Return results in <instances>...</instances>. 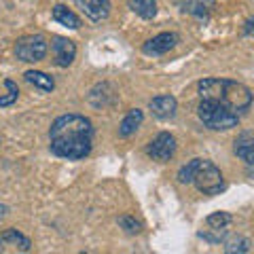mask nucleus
Segmentation results:
<instances>
[{
  "label": "nucleus",
  "mask_w": 254,
  "mask_h": 254,
  "mask_svg": "<svg viewBox=\"0 0 254 254\" xmlns=\"http://www.w3.org/2000/svg\"><path fill=\"white\" fill-rule=\"evenodd\" d=\"M49 142L53 155L78 161L93 148V125L83 115H62L51 123Z\"/></svg>",
  "instance_id": "nucleus-1"
},
{
  "label": "nucleus",
  "mask_w": 254,
  "mask_h": 254,
  "mask_svg": "<svg viewBox=\"0 0 254 254\" xmlns=\"http://www.w3.org/2000/svg\"><path fill=\"white\" fill-rule=\"evenodd\" d=\"M197 91H199V100L220 102L240 117L252 106V91L246 85L229 78H203L197 85Z\"/></svg>",
  "instance_id": "nucleus-2"
},
{
  "label": "nucleus",
  "mask_w": 254,
  "mask_h": 254,
  "mask_svg": "<svg viewBox=\"0 0 254 254\" xmlns=\"http://www.w3.org/2000/svg\"><path fill=\"white\" fill-rule=\"evenodd\" d=\"M178 182L182 185H195L203 195H218L225 189V178L220 170L208 159H193L178 170Z\"/></svg>",
  "instance_id": "nucleus-3"
},
{
  "label": "nucleus",
  "mask_w": 254,
  "mask_h": 254,
  "mask_svg": "<svg viewBox=\"0 0 254 254\" xmlns=\"http://www.w3.org/2000/svg\"><path fill=\"white\" fill-rule=\"evenodd\" d=\"M197 115H199L201 123L214 131H227L231 127H237V123H240V115L214 100H199Z\"/></svg>",
  "instance_id": "nucleus-4"
},
{
  "label": "nucleus",
  "mask_w": 254,
  "mask_h": 254,
  "mask_svg": "<svg viewBox=\"0 0 254 254\" xmlns=\"http://www.w3.org/2000/svg\"><path fill=\"white\" fill-rule=\"evenodd\" d=\"M15 55H17V60L26 62V64L41 62L47 55V41L41 34L23 36V38H19V41L15 43Z\"/></svg>",
  "instance_id": "nucleus-5"
},
{
  "label": "nucleus",
  "mask_w": 254,
  "mask_h": 254,
  "mask_svg": "<svg viewBox=\"0 0 254 254\" xmlns=\"http://www.w3.org/2000/svg\"><path fill=\"white\" fill-rule=\"evenodd\" d=\"M174 153H176V138L168 131H161L159 136H155L146 146V155L153 161H170Z\"/></svg>",
  "instance_id": "nucleus-6"
},
{
  "label": "nucleus",
  "mask_w": 254,
  "mask_h": 254,
  "mask_svg": "<svg viewBox=\"0 0 254 254\" xmlns=\"http://www.w3.org/2000/svg\"><path fill=\"white\" fill-rule=\"evenodd\" d=\"M176 43H178L176 32H161V34L153 36L150 41H146L144 45H142V51H144L146 55L157 58V55H165L168 51H172L174 47H176Z\"/></svg>",
  "instance_id": "nucleus-7"
},
{
  "label": "nucleus",
  "mask_w": 254,
  "mask_h": 254,
  "mask_svg": "<svg viewBox=\"0 0 254 254\" xmlns=\"http://www.w3.org/2000/svg\"><path fill=\"white\" fill-rule=\"evenodd\" d=\"M76 9L91 21H104L110 15V2L108 0H74Z\"/></svg>",
  "instance_id": "nucleus-8"
},
{
  "label": "nucleus",
  "mask_w": 254,
  "mask_h": 254,
  "mask_svg": "<svg viewBox=\"0 0 254 254\" xmlns=\"http://www.w3.org/2000/svg\"><path fill=\"white\" fill-rule=\"evenodd\" d=\"M51 47H53V53H55V64L60 68H68L70 64L74 62L76 58V45L68 38H62V36H55L51 41Z\"/></svg>",
  "instance_id": "nucleus-9"
},
{
  "label": "nucleus",
  "mask_w": 254,
  "mask_h": 254,
  "mask_svg": "<svg viewBox=\"0 0 254 254\" xmlns=\"http://www.w3.org/2000/svg\"><path fill=\"white\" fill-rule=\"evenodd\" d=\"M233 150H235V155L246 163L250 176H254V136L252 133H248V131L242 133V136L235 140Z\"/></svg>",
  "instance_id": "nucleus-10"
},
{
  "label": "nucleus",
  "mask_w": 254,
  "mask_h": 254,
  "mask_svg": "<svg viewBox=\"0 0 254 254\" xmlns=\"http://www.w3.org/2000/svg\"><path fill=\"white\" fill-rule=\"evenodd\" d=\"M148 108L153 110V115L157 119H163V121H168V119H174L176 117V110H178V102L174 95H157V98L150 100Z\"/></svg>",
  "instance_id": "nucleus-11"
},
{
  "label": "nucleus",
  "mask_w": 254,
  "mask_h": 254,
  "mask_svg": "<svg viewBox=\"0 0 254 254\" xmlns=\"http://www.w3.org/2000/svg\"><path fill=\"white\" fill-rule=\"evenodd\" d=\"M214 0H178V6L182 13H189L193 17H208L214 11Z\"/></svg>",
  "instance_id": "nucleus-12"
},
{
  "label": "nucleus",
  "mask_w": 254,
  "mask_h": 254,
  "mask_svg": "<svg viewBox=\"0 0 254 254\" xmlns=\"http://www.w3.org/2000/svg\"><path fill=\"white\" fill-rule=\"evenodd\" d=\"M142 121H144V113H142L140 108H131L129 113L125 115L121 125H119V136H121V138H129L131 133L138 131V127L142 125Z\"/></svg>",
  "instance_id": "nucleus-13"
},
{
  "label": "nucleus",
  "mask_w": 254,
  "mask_h": 254,
  "mask_svg": "<svg viewBox=\"0 0 254 254\" xmlns=\"http://www.w3.org/2000/svg\"><path fill=\"white\" fill-rule=\"evenodd\" d=\"M53 19L60 23V26L64 28H70V30H78L81 28V19H78V15L72 13L70 9H66L64 4H55L53 6Z\"/></svg>",
  "instance_id": "nucleus-14"
},
{
  "label": "nucleus",
  "mask_w": 254,
  "mask_h": 254,
  "mask_svg": "<svg viewBox=\"0 0 254 254\" xmlns=\"http://www.w3.org/2000/svg\"><path fill=\"white\" fill-rule=\"evenodd\" d=\"M127 6L142 19H153L157 15V0H127Z\"/></svg>",
  "instance_id": "nucleus-15"
},
{
  "label": "nucleus",
  "mask_w": 254,
  "mask_h": 254,
  "mask_svg": "<svg viewBox=\"0 0 254 254\" xmlns=\"http://www.w3.org/2000/svg\"><path fill=\"white\" fill-rule=\"evenodd\" d=\"M26 81L30 83V85H34V87H38L41 91H53L55 89V81L49 76V74H45V72H41V70H28L26 74Z\"/></svg>",
  "instance_id": "nucleus-16"
},
{
  "label": "nucleus",
  "mask_w": 254,
  "mask_h": 254,
  "mask_svg": "<svg viewBox=\"0 0 254 254\" xmlns=\"http://www.w3.org/2000/svg\"><path fill=\"white\" fill-rule=\"evenodd\" d=\"M2 242H9V244H15L19 250H23V252H28L30 248H32V244H30V240L26 235H21L17 229H6V231L2 233Z\"/></svg>",
  "instance_id": "nucleus-17"
},
{
  "label": "nucleus",
  "mask_w": 254,
  "mask_h": 254,
  "mask_svg": "<svg viewBox=\"0 0 254 254\" xmlns=\"http://www.w3.org/2000/svg\"><path fill=\"white\" fill-rule=\"evenodd\" d=\"M250 250V242L248 240H246V237H231V240H229V242H225V252L227 254H246V252H248Z\"/></svg>",
  "instance_id": "nucleus-18"
},
{
  "label": "nucleus",
  "mask_w": 254,
  "mask_h": 254,
  "mask_svg": "<svg viewBox=\"0 0 254 254\" xmlns=\"http://www.w3.org/2000/svg\"><path fill=\"white\" fill-rule=\"evenodd\" d=\"M4 87L9 89V93L0 98V106H2V108L4 106H13L15 102H17V98H19V89H17V85H15L11 78H6V81H4Z\"/></svg>",
  "instance_id": "nucleus-19"
},
{
  "label": "nucleus",
  "mask_w": 254,
  "mask_h": 254,
  "mask_svg": "<svg viewBox=\"0 0 254 254\" xmlns=\"http://www.w3.org/2000/svg\"><path fill=\"white\" fill-rule=\"evenodd\" d=\"M205 222H208V227H212V229H225L229 222H231V214L214 212V214H210V216L205 218Z\"/></svg>",
  "instance_id": "nucleus-20"
},
{
  "label": "nucleus",
  "mask_w": 254,
  "mask_h": 254,
  "mask_svg": "<svg viewBox=\"0 0 254 254\" xmlns=\"http://www.w3.org/2000/svg\"><path fill=\"white\" fill-rule=\"evenodd\" d=\"M119 227H121L125 233H129V235H136V233L142 231V225L133 216H121L119 218Z\"/></svg>",
  "instance_id": "nucleus-21"
},
{
  "label": "nucleus",
  "mask_w": 254,
  "mask_h": 254,
  "mask_svg": "<svg viewBox=\"0 0 254 254\" xmlns=\"http://www.w3.org/2000/svg\"><path fill=\"white\" fill-rule=\"evenodd\" d=\"M244 34H246V36H254V17L246 21V26H244Z\"/></svg>",
  "instance_id": "nucleus-22"
},
{
  "label": "nucleus",
  "mask_w": 254,
  "mask_h": 254,
  "mask_svg": "<svg viewBox=\"0 0 254 254\" xmlns=\"http://www.w3.org/2000/svg\"><path fill=\"white\" fill-rule=\"evenodd\" d=\"M6 212H9V208H6V205H4V203H0V218H2V216H4V214H6Z\"/></svg>",
  "instance_id": "nucleus-23"
},
{
  "label": "nucleus",
  "mask_w": 254,
  "mask_h": 254,
  "mask_svg": "<svg viewBox=\"0 0 254 254\" xmlns=\"http://www.w3.org/2000/svg\"><path fill=\"white\" fill-rule=\"evenodd\" d=\"M0 252H2V242H0Z\"/></svg>",
  "instance_id": "nucleus-24"
}]
</instances>
